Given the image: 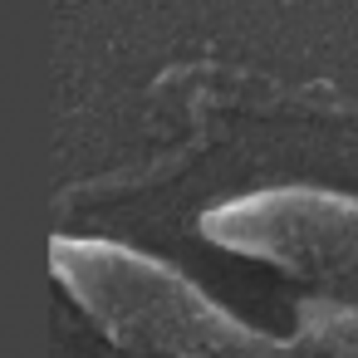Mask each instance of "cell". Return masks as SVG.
Instances as JSON below:
<instances>
[{
    "label": "cell",
    "mask_w": 358,
    "mask_h": 358,
    "mask_svg": "<svg viewBox=\"0 0 358 358\" xmlns=\"http://www.w3.org/2000/svg\"><path fill=\"white\" fill-rule=\"evenodd\" d=\"M50 270L59 289L138 358H309L294 338H275L177 265L108 236H55Z\"/></svg>",
    "instance_id": "1"
},
{
    "label": "cell",
    "mask_w": 358,
    "mask_h": 358,
    "mask_svg": "<svg viewBox=\"0 0 358 358\" xmlns=\"http://www.w3.org/2000/svg\"><path fill=\"white\" fill-rule=\"evenodd\" d=\"M196 231L250 260H270L304 280H319L334 299L358 304V196L309 182L260 187L211 201Z\"/></svg>",
    "instance_id": "2"
},
{
    "label": "cell",
    "mask_w": 358,
    "mask_h": 358,
    "mask_svg": "<svg viewBox=\"0 0 358 358\" xmlns=\"http://www.w3.org/2000/svg\"><path fill=\"white\" fill-rule=\"evenodd\" d=\"M309 358H358V304L334 294H309L294 304V334Z\"/></svg>",
    "instance_id": "3"
}]
</instances>
